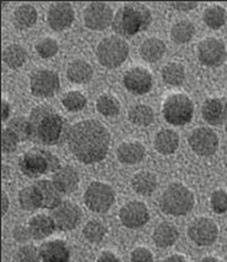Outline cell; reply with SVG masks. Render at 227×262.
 Here are the masks:
<instances>
[{
	"mask_svg": "<svg viewBox=\"0 0 227 262\" xmlns=\"http://www.w3.org/2000/svg\"><path fill=\"white\" fill-rule=\"evenodd\" d=\"M130 261L132 262H154V255L148 248H135L130 254Z\"/></svg>",
	"mask_w": 227,
	"mask_h": 262,
	"instance_id": "cell-44",
	"label": "cell"
},
{
	"mask_svg": "<svg viewBox=\"0 0 227 262\" xmlns=\"http://www.w3.org/2000/svg\"><path fill=\"white\" fill-rule=\"evenodd\" d=\"M163 262H188L182 255H172V256H169Z\"/></svg>",
	"mask_w": 227,
	"mask_h": 262,
	"instance_id": "cell-50",
	"label": "cell"
},
{
	"mask_svg": "<svg viewBox=\"0 0 227 262\" xmlns=\"http://www.w3.org/2000/svg\"><path fill=\"white\" fill-rule=\"evenodd\" d=\"M93 70L88 61L77 59L68 65L67 77L73 83H86L92 79Z\"/></svg>",
	"mask_w": 227,
	"mask_h": 262,
	"instance_id": "cell-27",
	"label": "cell"
},
{
	"mask_svg": "<svg viewBox=\"0 0 227 262\" xmlns=\"http://www.w3.org/2000/svg\"><path fill=\"white\" fill-rule=\"evenodd\" d=\"M129 120L138 126H149L154 121V112L149 105L138 104L129 109Z\"/></svg>",
	"mask_w": 227,
	"mask_h": 262,
	"instance_id": "cell-35",
	"label": "cell"
},
{
	"mask_svg": "<svg viewBox=\"0 0 227 262\" xmlns=\"http://www.w3.org/2000/svg\"><path fill=\"white\" fill-rule=\"evenodd\" d=\"M210 205L213 211L217 214L227 213V191L219 189L211 194Z\"/></svg>",
	"mask_w": 227,
	"mask_h": 262,
	"instance_id": "cell-43",
	"label": "cell"
},
{
	"mask_svg": "<svg viewBox=\"0 0 227 262\" xmlns=\"http://www.w3.org/2000/svg\"><path fill=\"white\" fill-rule=\"evenodd\" d=\"M161 74H162V80L167 85L179 86L184 82V67L179 63H169L167 65H164Z\"/></svg>",
	"mask_w": 227,
	"mask_h": 262,
	"instance_id": "cell-34",
	"label": "cell"
},
{
	"mask_svg": "<svg viewBox=\"0 0 227 262\" xmlns=\"http://www.w3.org/2000/svg\"><path fill=\"white\" fill-rule=\"evenodd\" d=\"M188 236L198 246H209L216 242L219 227L211 218H197L188 227Z\"/></svg>",
	"mask_w": 227,
	"mask_h": 262,
	"instance_id": "cell-10",
	"label": "cell"
},
{
	"mask_svg": "<svg viewBox=\"0 0 227 262\" xmlns=\"http://www.w3.org/2000/svg\"><path fill=\"white\" fill-rule=\"evenodd\" d=\"M17 262H42L41 252L32 244H25L16 252Z\"/></svg>",
	"mask_w": 227,
	"mask_h": 262,
	"instance_id": "cell-40",
	"label": "cell"
},
{
	"mask_svg": "<svg viewBox=\"0 0 227 262\" xmlns=\"http://www.w3.org/2000/svg\"><path fill=\"white\" fill-rule=\"evenodd\" d=\"M189 146L195 155L209 157L216 154L219 148V136L210 127H198L188 137Z\"/></svg>",
	"mask_w": 227,
	"mask_h": 262,
	"instance_id": "cell-9",
	"label": "cell"
},
{
	"mask_svg": "<svg viewBox=\"0 0 227 262\" xmlns=\"http://www.w3.org/2000/svg\"><path fill=\"white\" fill-rule=\"evenodd\" d=\"M37 17H38V14L36 9L30 4H24L15 9L12 23L18 30H27L37 23Z\"/></svg>",
	"mask_w": 227,
	"mask_h": 262,
	"instance_id": "cell-29",
	"label": "cell"
},
{
	"mask_svg": "<svg viewBox=\"0 0 227 262\" xmlns=\"http://www.w3.org/2000/svg\"><path fill=\"white\" fill-rule=\"evenodd\" d=\"M132 188L136 194L142 196H150L157 188L156 176L151 171L140 170L133 177Z\"/></svg>",
	"mask_w": 227,
	"mask_h": 262,
	"instance_id": "cell-26",
	"label": "cell"
},
{
	"mask_svg": "<svg viewBox=\"0 0 227 262\" xmlns=\"http://www.w3.org/2000/svg\"><path fill=\"white\" fill-rule=\"evenodd\" d=\"M119 220L129 229L141 228L150 220L148 206L141 201H130L119 210Z\"/></svg>",
	"mask_w": 227,
	"mask_h": 262,
	"instance_id": "cell-15",
	"label": "cell"
},
{
	"mask_svg": "<svg viewBox=\"0 0 227 262\" xmlns=\"http://www.w3.org/2000/svg\"><path fill=\"white\" fill-rule=\"evenodd\" d=\"M225 130H226V133H227V123H226V127H225Z\"/></svg>",
	"mask_w": 227,
	"mask_h": 262,
	"instance_id": "cell-53",
	"label": "cell"
},
{
	"mask_svg": "<svg viewBox=\"0 0 227 262\" xmlns=\"http://www.w3.org/2000/svg\"><path fill=\"white\" fill-rule=\"evenodd\" d=\"M170 5L178 11H191V10H193V9L197 8L198 3H195V2H184V3L175 2V3H170Z\"/></svg>",
	"mask_w": 227,
	"mask_h": 262,
	"instance_id": "cell-46",
	"label": "cell"
},
{
	"mask_svg": "<svg viewBox=\"0 0 227 262\" xmlns=\"http://www.w3.org/2000/svg\"><path fill=\"white\" fill-rule=\"evenodd\" d=\"M42 262H69L70 252L64 240L55 239L43 243L39 248Z\"/></svg>",
	"mask_w": 227,
	"mask_h": 262,
	"instance_id": "cell-20",
	"label": "cell"
},
{
	"mask_svg": "<svg viewBox=\"0 0 227 262\" xmlns=\"http://www.w3.org/2000/svg\"><path fill=\"white\" fill-rule=\"evenodd\" d=\"M97 262H120L119 257L112 251H104L97 258Z\"/></svg>",
	"mask_w": 227,
	"mask_h": 262,
	"instance_id": "cell-47",
	"label": "cell"
},
{
	"mask_svg": "<svg viewBox=\"0 0 227 262\" xmlns=\"http://www.w3.org/2000/svg\"><path fill=\"white\" fill-rule=\"evenodd\" d=\"M2 119L3 121H6V119L9 118V114H10V104H9L6 101H3L2 102Z\"/></svg>",
	"mask_w": 227,
	"mask_h": 262,
	"instance_id": "cell-48",
	"label": "cell"
},
{
	"mask_svg": "<svg viewBox=\"0 0 227 262\" xmlns=\"http://www.w3.org/2000/svg\"><path fill=\"white\" fill-rule=\"evenodd\" d=\"M195 33V27L191 21L182 20L175 24L171 29V38L177 45H183L188 43Z\"/></svg>",
	"mask_w": 227,
	"mask_h": 262,
	"instance_id": "cell-32",
	"label": "cell"
},
{
	"mask_svg": "<svg viewBox=\"0 0 227 262\" xmlns=\"http://www.w3.org/2000/svg\"><path fill=\"white\" fill-rule=\"evenodd\" d=\"M8 129L14 131L20 142L31 140V124L30 119L25 117H15L8 123Z\"/></svg>",
	"mask_w": 227,
	"mask_h": 262,
	"instance_id": "cell-38",
	"label": "cell"
},
{
	"mask_svg": "<svg viewBox=\"0 0 227 262\" xmlns=\"http://www.w3.org/2000/svg\"><path fill=\"white\" fill-rule=\"evenodd\" d=\"M152 23L151 11L139 3L124 5L117 11L113 18L112 29L119 36L130 37L148 30Z\"/></svg>",
	"mask_w": 227,
	"mask_h": 262,
	"instance_id": "cell-3",
	"label": "cell"
},
{
	"mask_svg": "<svg viewBox=\"0 0 227 262\" xmlns=\"http://www.w3.org/2000/svg\"><path fill=\"white\" fill-rule=\"evenodd\" d=\"M113 10L106 3H91L84 10V23L93 31H104L113 24Z\"/></svg>",
	"mask_w": 227,
	"mask_h": 262,
	"instance_id": "cell-12",
	"label": "cell"
},
{
	"mask_svg": "<svg viewBox=\"0 0 227 262\" xmlns=\"http://www.w3.org/2000/svg\"><path fill=\"white\" fill-rule=\"evenodd\" d=\"M31 140L38 145L61 146L69 137L70 127L65 118L49 105H38L31 112Z\"/></svg>",
	"mask_w": 227,
	"mask_h": 262,
	"instance_id": "cell-2",
	"label": "cell"
},
{
	"mask_svg": "<svg viewBox=\"0 0 227 262\" xmlns=\"http://www.w3.org/2000/svg\"><path fill=\"white\" fill-rule=\"evenodd\" d=\"M201 117L208 124L220 126L227 123V101L221 98L208 99L201 107Z\"/></svg>",
	"mask_w": 227,
	"mask_h": 262,
	"instance_id": "cell-19",
	"label": "cell"
},
{
	"mask_svg": "<svg viewBox=\"0 0 227 262\" xmlns=\"http://www.w3.org/2000/svg\"><path fill=\"white\" fill-rule=\"evenodd\" d=\"M96 109L105 117H116L120 111V103L114 96L104 93L96 101Z\"/></svg>",
	"mask_w": 227,
	"mask_h": 262,
	"instance_id": "cell-36",
	"label": "cell"
},
{
	"mask_svg": "<svg viewBox=\"0 0 227 262\" xmlns=\"http://www.w3.org/2000/svg\"><path fill=\"white\" fill-rule=\"evenodd\" d=\"M74 20H75V12L70 3H55L51 5L47 14L49 27L58 32L69 29Z\"/></svg>",
	"mask_w": 227,
	"mask_h": 262,
	"instance_id": "cell-17",
	"label": "cell"
},
{
	"mask_svg": "<svg viewBox=\"0 0 227 262\" xmlns=\"http://www.w3.org/2000/svg\"><path fill=\"white\" fill-rule=\"evenodd\" d=\"M129 55V46L123 38L110 36L102 39L96 48L98 63L107 69H116L127 60Z\"/></svg>",
	"mask_w": 227,
	"mask_h": 262,
	"instance_id": "cell-6",
	"label": "cell"
},
{
	"mask_svg": "<svg viewBox=\"0 0 227 262\" xmlns=\"http://www.w3.org/2000/svg\"><path fill=\"white\" fill-rule=\"evenodd\" d=\"M110 131L98 120H81L70 127L68 146L74 157L84 164L104 161L110 151Z\"/></svg>",
	"mask_w": 227,
	"mask_h": 262,
	"instance_id": "cell-1",
	"label": "cell"
},
{
	"mask_svg": "<svg viewBox=\"0 0 227 262\" xmlns=\"http://www.w3.org/2000/svg\"><path fill=\"white\" fill-rule=\"evenodd\" d=\"M59 76L52 70H37L31 75V92L36 97H52L59 90Z\"/></svg>",
	"mask_w": 227,
	"mask_h": 262,
	"instance_id": "cell-13",
	"label": "cell"
},
{
	"mask_svg": "<svg viewBox=\"0 0 227 262\" xmlns=\"http://www.w3.org/2000/svg\"><path fill=\"white\" fill-rule=\"evenodd\" d=\"M194 204V194L182 183L170 184L160 198L161 211L175 217L188 214Z\"/></svg>",
	"mask_w": 227,
	"mask_h": 262,
	"instance_id": "cell-4",
	"label": "cell"
},
{
	"mask_svg": "<svg viewBox=\"0 0 227 262\" xmlns=\"http://www.w3.org/2000/svg\"><path fill=\"white\" fill-rule=\"evenodd\" d=\"M29 228L31 230V234H32V239L43 240L51 236L55 232L57 227H55L52 216L36 214L29 221Z\"/></svg>",
	"mask_w": 227,
	"mask_h": 262,
	"instance_id": "cell-22",
	"label": "cell"
},
{
	"mask_svg": "<svg viewBox=\"0 0 227 262\" xmlns=\"http://www.w3.org/2000/svg\"><path fill=\"white\" fill-rule=\"evenodd\" d=\"M18 142V137L16 136V134L14 131H11L8 127H4L2 131V149L3 154H12L17 149Z\"/></svg>",
	"mask_w": 227,
	"mask_h": 262,
	"instance_id": "cell-42",
	"label": "cell"
},
{
	"mask_svg": "<svg viewBox=\"0 0 227 262\" xmlns=\"http://www.w3.org/2000/svg\"><path fill=\"white\" fill-rule=\"evenodd\" d=\"M36 186L41 191L43 198V205L42 208H47V210H55L59 205L61 204V192L55 188L52 180L42 179L36 183Z\"/></svg>",
	"mask_w": 227,
	"mask_h": 262,
	"instance_id": "cell-25",
	"label": "cell"
},
{
	"mask_svg": "<svg viewBox=\"0 0 227 262\" xmlns=\"http://www.w3.org/2000/svg\"><path fill=\"white\" fill-rule=\"evenodd\" d=\"M52 218L54 221L57 230L69 232L75 229L81 222V208L71 201H63L55 210L52 212Z\"/></svg>",
	"mask_w": 227,
	"mask_h": 262,
	"instance_id": "cell-11",
	"label": "cell"
},
{
	"mask_svg": "<svg viewBox=\"0 0 227 262\" xmlns=\"http://www.w3.org/2000/svg\"><path fill=\"white\" fill-rule=\"evenodd\" d=\"M36 52L43 59L53 58L59 52L57 40L53 38H45L36 45Z\"/></svg>",
	"mask_w": 227,
	"mask_h": 262,
	"instance_id": "cell-41",
	"label": "cell"
},
{
	"mask_svg": "<svg viewBox=\"0 0 227 262\" xmlns=\"http://www.w3.org/2000/svg\"><path fill=\"white\" fill-rule=\"evenodd\" d=\"M64 108L68 109L69 112H79L85 108L88 99H86L85 95L80 91H70L64 96L61 99Z\"/></svg>",
	"mask_w": 227,
	"mask_h": 262,
	"instance_id": "cell-39",
	"label": "cell"
},
{
	"mask_svg": "<svg viewBox=\"0 0 227 262\" xmlns=\"http://www.w3.org/2000/svg\"><path fill=\"white\" fill-rule=\"evenodd\" d=\"M84 201L95 213H106L116 202V192L108 184L92 182L84 194Z\"/></svg>",
	"mask_w": 227,
	"mask_h": 262,
	"instance_id": "cell-8",
	"label": "cell"
},
{
	"mask_svg": "<svg viewBox=\"0 0 227 262\" xmlns=\"http://www.w3.org/2000/svg\"><path fill=\"white\" fill-rule=\"evenodd\" d=\"M123 85L129 92L134 95H145L150 92L154 85V79L149 70L144 68L129 69L123 77Z\"/></svg>",
	"mask_w": 227,
	"mask_h": 262,
	"instance_id": "cell-16",
	"label": "cell"
},
{
	"mask_svg": "<svg viewBox=\"0 0 227 262\" xmlns=\"http://www.w3.org/2000/svg\"><path fill=\"white\" fill-rule=\"evenodd\" d=\"M52 182L61 194L70 195L79 188V173H77L75 168L70 167V165H65V167L59 168L53 174Z\"/></svg>",
	"mask_w": 227,
	"mask_h": 262,
	"instance_id": "cell-18",
	"label": "cell"
},
{
	"mask_svg": "<svg viewBox=\"0 0 227 262\" xmlns=\"http://www.w3.org/2000/svg\"><path fill=\"white\" fill-rule=\"evenodd\" d=\"M179 146V136L176 131L171 129H164L158 131L155 136L154 147L158 154L169 156L175 154Z\"/></svg>",
	"mask_w": 227,
	"mask_h": 262,
	"instance_id": "cell-23",
	"label": "cell"
},
{
	"mask_svg": "<svg viewBox=\"0 0 227 262\" xmlns=\"http://www.w3.org/2000/svg\"><path fill=\"white\" fill-rule=\"evenodd\" d=\"M179 238V232L177 227L173 226L172 223L162 222L155 228L154 234H152V239H154L155 244L158 248H170L172 246Z\"/></svg>",
	"mask_w": 227,
	"mask_h": 262,
	"instance_id": "cell-24",
	"label": "cell"
},
{
	"mask_svg": "<svg viewBox=\"0 0 227 262\" xmlns=\"http://www.w3.org/2000/svg\"><path fill=\"white\" fill-rule=\"evenodd\" d=\"M146 149L141 142L130 141L120 143L117 149V157L120 163L133 165L140 163L145 158Z\"/></svg>",
	"mask_w": 227,
	"mask_h": 262,
	"instance_id": "cell-21",
	"label": "cell"
},
{
	"mask_svg": "<svg viewBox=\"0 0 227 262\" xmlns=\"http://www.w3.org/2000/svg\"><path fill=\"white\" fill-rule=\"evenodd\" d=\"M200 262H223V261H221L220 258H217V257H214V256H207V257L201 258Z\"/></svg>",
	"mask_w": 227,
	"mask_h": 262,
	"instance_id": "cell-52",
	"label": "cell"
},
{
	"mask_svg": "<svg viewBox=\"0 0 227 262\" xmlns=\"http://www.w3.org/2000/svg\"><path fill=\"white\" fill-rule=\"evenodd\" d=\"M162 114L164 120L175 126H182L191 123L194 114L193 101L184 93L171 95L163 103Z\"/></svg>",
	"mask_w": 227,
	"mask_h": 262,
	"instance_id": "cell-7",
	"label": "cell"
},
{
	"mask_svg": "<svg viewBox=\"0 0 227 262\" xmlns=\"http://www.w3.org/2000/svg\"><path fill=\"white\" fill-rule=\"evenodd\" d=\"M18 164H20V169L25 176L32 178V179L48 173L54 174L61 167L60 161L57 156L47 149L38 147L31 148L25 152L18 161Z\"/></svg>",
	"mask_w": 227,
	"mask_h": 262,
	"instance_id": "cell-5",
	"label": "cell"
},
{
	"mask_svg": "<svg viewBox=\"0 0 227 262\" xmlns=\"http://www.w3.org/2000/svg\"><path fill=\"white\" fill-rule=\"evenodd\" d=\"M18 204L25 211H36L42 208L43 198L36 184L21 189L18 192Z\"/></svg>",
	"mask_w": 227,
	"mask_h": 262,
	"instance_id": "cell-28",
	"label": "cell"
},
{
	"mask_svg": "<svg viewBox=\"0 0 227 262\" xmlns=\"http://www.w3.org/2000/svg\"><path fill=\"white\" fill-rule=\"evenodd\" d=\"M82 234L88 242L92 243V244H99L107 234V228L99 221H90L84 227Z\"/></svg>",
	"mask_w": 227,
	"mask_h": 262,
	"instance_id": "cell-37",
	"label": "cell"
},
{
	"mask_svg": "<svg viewBox=\"0 0 227 262\" xmlns=\"http://www.w3.org/2000/svg\"><path fill=\"white\" fill-rule=\"evenodd\" d=\"M2 204H3V210H2V214L5 216L6 212L9 210V199L6 196L5 191H2Z\"/></svg>",
	"mask_w": 227,
	"mask_h": 262,
	"instance_id": "cell-49",
	"label": "cell"
},
{
	"mask_svg": "<svg viewBox=\"0 0 227 262\" xmlns=\"http://www.w3.org/2000/svg\"><path fill=\"white\" fill-rule=\"evenodd\" d=\"M227 57L226 46L220 39L207 38L198 46V58L205 67L217 68L225 63Z\"/></svg>",
	"mask_w": 227,
	"mask_h": 262,
	"instance_id": "cell-14",
	"label": "cell"
},
{
	"mask_svg": "<svg viewBox=\"0 0 227 262\" xmlns=\"http://www.w3.org/2000/svg\"><path fill=\"white\" fill-rule=\"evenodd\" d=\"M227 14L226 10L220 5H214L207 8V10L203 14V20L208 27L211 30L221 29L226 24Z\"/></svg>",
	"mask_w": 227,
	"mask_h": 262,
	"instance_id": "cell-33",
	"label": "cell"
},
{
	"mask_svg": "<svg viewBox=\"0 0 227 262\" xmlns=\"http://www.w3.org/2000/svg\"><path fill=\"white\" fill-rule=\"evenodd\" d=\"M140 55L145 61L149 63H155V61L160 60L163 57L164 52H166V46L161 39L158 38H148L142 42L140 46Z\"/></svg>",
	"mask_w": 227,
	"mask_h": 262,
	"instance_id": "cell-30",
	"label": "cell"
},
{
	"mask_svg": "<svg viewBox=\"0 0 227 262\" xmlns=\"http://www.w3.org/2000/svg\"><path fill=\"white\" fill-rule=\"evenodd\" d=\"M12 236H14V239L16 240L17 243H27L31 238H32V234H31L29 227L17 226L15 227L14 230H12Z\"/></svg>",
	"mask_w": 227,
	"mask_h": 262,
	"instance_id": "cell-45",
	"label": "cell"
},
{
	"mask_svg": "<svg viewBox=\"0 0 227 262\" xmlns=\"http://www.w3.org/2000/svg\"><path fill=\"white\" fill-rule=\"evenodd\" d=\"M9 177H10V168L6 164H3V179H6Z\"/></svg>",
	"mask_w": 227,
	"mask_h": 262,
	"instance_id": "cell-51",
	"label": "cell"
},
{
	"mask_svg": "<svg viewBox=\"0 0 227 262\" xmlns=\"http://www.w3.org/2000/svg\"><path fill=\"white\" fill-rule=\"evenodd\" d=\"M27 52L23 46L10 45L3 51V61L10 69H18L26 63Z\"/></svg>",
	"mask_w": 227,
	"mask_h": 262,
	"instance_id": "cell-31",
	"label": "cell"
}]
</instances>
